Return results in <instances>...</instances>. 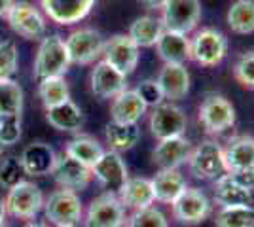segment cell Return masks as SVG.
Wrapping results in <instances>:
<instances>
[{
	"label": "cell",
	"instance_id": "1",
	"mask_svg": "<svg viewBox=\"0 0 254 227\" xmlns=\"http://www.w3.org/2000/svg\"><path fill=\"white\" fill-rule=\"evenodd\" d=\"M70 65L72 63H70L64 40L59 34H48L40 40L38 51L34 57L32 74L38 82L52 76H64Z\"/></svg>",
	"mask_w": 254,
	"mask_h": 227
},
{
	"label": "cell",
	"instance_id": "2",
	"mask_svg": "<svg viewBox=\"0 0 254 227\" xmlns=\"http://www.w3.org/2000/svg\"><path fill=\"white\" fill-rule=\"evenodd\" d=\"M44 214L53 226H78L84 220V205L78 191L59 187L44 199Z\"/></svg>",
	"mask_w": 254,
	"mask_h": 227
},
{
	"label": "cell",
	"instance_id": "3",
	"mask_svg": "<svg viewBox=\"0 0 254 227\" xmlns=\"http://www.w3.org/2000/svg\"><path fill=\"white\" fill-rule=\"evenodd\" d=\"M4 203H6L8 216L15 218V220H23V222H31L44 208L42 189L31 180H21L19 184H15L8 189Z\"/></svg>",
	"mask_w": 254,
	"mask_h": 227
},
{
	"label": "cell",
	"instance_id": "4",
	"mask_svg": "<svg viewBox=\"0 0 254 227\" xmlns=\"http://www.w3.org/2000/svg\"><path fill=\"white\" fill-rule=\"evenodd\" d=\"M228 55V38L212 27H203L190 38V61L211 68L220 65Z\"/></svg>",
	"mask_w": 254,
	"mask_h": 227
},
{
	"label": "cell",
	"instance_id": "5",
	"mask_svg": "<svg viewBox=\"0 0 254 227\" xmlns=\"http://www.w3.org/2000/svg\"><path fill=\"white\" fill-rule=\"evenodd\" d=\"M64 45L72 65H93L99 57H103L105 38L91 27H80L64 38Z\"/></svg>",
	"mask_w": 254,
	"mask_h": 227
},
{
	"label": "cell",
	"instance_id": "6",
	"mask_svg": "<svg viewBox=\"0 0 254 227\" xmlns=\"http://www.w3.org/2000/svg\"><path fill=\"white\" fill-rule=\"evenodd\" d=\"M186 163L190 173L199 180H216L218 176L228 173L222 146L214 140H203L195 148H191Z\"/></svg>",
	"mask_w": 254,
	"mask_h": 227
},
{
	"label": "cell",
	"instance_id": "7",
	"mask_svg": "<svg viewBox=\"0 0 254 227\" xmlns=\"http://www.w3.org/2000/svg\"><path fill=\"white\" fill-rule=\"evenodd\" d=\"M159 19L167 31L190 34L201 21V2L199 0H167L161 8Z\"/></svg>",
	"mask_w": 254,
	"mask_h": 227
},
{
	"label": "cell",
	"instance_id": "8",
	"mask_svg": "<svg viewBox=\"0 0 254 227\" xmlns=\"http://www.w3.org/2000/svg\"><path fill=\"white\" fill-rule=\"evenodd\" d=\"M212 205L199 187H186L179 199L171 205L173 220L182 226H199L211 216Z\"/></svg>",
	"mask_w": 254,
	"mask_h": 227
},
{
	"label": "cell",
	"instance_id": "9",
	"mask_svg": "<svg viewBox=\"0 0 254 227\" xmlns=\"http://www.w3.org/2000/svg\"><path fill=\"white\" fill-rule=\"evenodd\" d=\"M126 206L118 195L105 191L95 197L84 214V227H126Z\"/></svg>",
	"mask_w": 254,
	"mask_h": 227
},
{
	"label": "cell",
	"instance_id": "10",
	"mask_svg": "<svg viewBox=\"0 0 254 227\" xmlns=\"http://www.w3.org/2000/svg\"><path fill=\"white\" fill-rule=\"evenodd\" d=\"M6 21L15 34L27 40H42L46 36V17L31 2H13Z\"/></svg>",
	"mask_w": 254,
	"mask_h": 227
},
{
	"label": "cell",
	"instance_id": "11",
	"mask_svg": "<svg viewBox=\"0 0 254 227\" xmlns=\"http://www.w3.org/2000/svg\"><path fill=\"white\" fill-rule=\"evenodd\" d=\"M186 125H188V119H186L184 110L169 100L152 108V114L148 118L150 133L156 140L182 136L186 133Z\"/></svg>",
	"mask_w": 254,
	"mask_h": 227
},
{
	"label": "cell",
	"instance_id": "12",
	"mask_svg": "<svg viewBox=\"0 0 254 227\" xmlns=\"http://www.w3.org/2000/svg\"><path fill=\"white\" fill-rule=\"evenodd\" d=\"M199 121L209 135H220L235 125V108L222 95H207L199 104Z\"/></svg>",
	"mask_w": 254,
	"mask_h": 227
},
{
	"label": "cell",
	"instance_id": "13",
	"mask_svg": "<svg viewBox=\"0 0 254 227\" xmlns=\"http://www.w3.org/2000/svg\"><path fill=\"white\" fill-rule=\"evenodd\" d=\"M103 61L112 65L124 76L133 74L140 61V47L129 38V34H114L105 40Z\"/></svg>",
	"mask_w": 254,
	"mask_h": 227
},
{
	"label": "cell",
	"instance_id": "14",
	"mask_svg": "<svg viewBox=\"0 0 254 227\" xmlns=\"http://www.w3.org/2000/svg\"><path fill=\"white\" fill-rule=\"evenodd\" d=\"M91 173H93V178L105 187L108 193L114 195H118V191L124 187V184L129 178L126 161L122 159V155L118 151L112 150L105 151L99 157V161L91 167Z\"/></svg>",
	"mask_w": 254,
	"mask_h": 227
},
{
	"label": "cell",
	"instance_id": "15",
	"mask_svg": "<svg viewBox=\"0 0 254 227\" xmlns=\"http://www.w3.org/2000/svg\"><path fill=\"white\" fill-rule=\"evenodd\" d=\"M95 2L97 0H40V6L50 21L70 27L84 21L95 8Z\"/></svg>",
	"mask_w": 254,
	"mask_h": 227
},
{
	"label": "cell",
	"instance_id": "16",
	"mask_svg": "<svg viewBox=\"0 0 254 227\" xmlns=\"http://www.w3.org/2000/svg\"><path fill=\"white\" fill-rule=\"evenodd\" d=\"M53 180L57 182L59 187L72 189V191H82L93 180V173L89 167L82 165L80 161L72 159L70 155H57V161L53 167Z\"/></svg>",
	"mask_w": 254,
	"mask_h": 227
},
{
	"label": "cell",
	"instance_id": "17",
	"mask_svg": "<svg viewBox=\"0 0 254 227\" xmlns=\"http://www.w3.org/2000/svg\"><path fill=\"white\" fill-rule=\"evenodd\" d=\"M89 84L95 97L103 100H112L116 95L127 89V76H124L112 65H108L106 61H99L91 70Z\"/></svg>",
	"mask_w": 254,
	"mask_h": 227
},
{
	"label": "cell",
	"instance_id": "18",
	"mask_svg": "<svg viewBox=\"0 0 254 227\" xmlns=\"http://www.w3.org/2000/svg\"><path fill=\"white\" fill-rule=\"evenodd\" d=\"M191 151L190 140L182 136H171L158 140L152 150V161L158 169H180V165L188 161Z\"/></svg>",
	"mask_w": 254,
	"mask_h": 227
},
{
	"label": "cell",
	"instance_id": "19",
	"mask_svg": "<svg viewBox=\"0 0 254 227\" xmlns=\"http://www.w3.org/2000/svg\"><path fill=\"white\" fill-rule=\"evenodd\" d=\"M156 82L161 87L165 100L169 102H177L180 98H184L190 91V72L186 65L163 63Z\"/></svg>",
	"mask_w": 254,
	"mask_h": 227
},
{
	"label": "cell",
	"instance_id": "20",
	"mask_svg": "<svg viewBox=\"0 0 254 227\" xmlns=\"http://www.w3.org/2000/svg\"><path fill=\"white\" fill-rule=\"evenodd\" d=\"M21 165L27 176H46L52 174L57 153L46 142H32L21 151Z\"/></svg>",
	"mask_w": 254,
	"mask_h": 227
},
{
	"label": "cell",
	"instance_id": "21",
	"mask_svg": "<svg viewBox=\"0 0 254 227\" xmlns=\"http://www.w3.org/2000/svg\"><path fill=\"white\" fill-rule=\"evenodd\" d=\"M152 182V189H154V197L158 203L163 205H173L179 199L182 191L188 187L186 178L182 176L180 169H159L158 174L150 180Z\"/></svg>",
	"mask_w": 254,
	"mask_h": 227
},
{
	"label": "cell",
	"instance_id": "22",
	"mask_svg": "<svg viewBox=\"0 0 254 227\" xmlns=\"http://www.w3.org/2000/svg\"><path fill=\"white\" fill-rule=\"evenodd\" d=\"M253 191L237 184L230 173H224L214 180L212 187V201L218 206H241L253 205Z\"/></svg>",
	"mask_w": 254,
	"mask_h": 227
},
{
	"label": "cell",
	"instance_id": "23",
	"mask_svg": "<svg viewBox=\"0 0 254 227\" xmlns=\"http://www.w3.org/2000/svg\"><path fill=\"white\" fill-rule=\"evenodd\" d=\"M154 47H156L158 57L163 63L186 65V61H190V38H188V34L165 29Z\"/></svg>",
	"mask_w": 254,
	"mask_h": 227
},
{
	"label": "cell",
	"instance_id": "24",
	"mask_svg": "<svg viewBox=\"0 0 254 227\" xmlns=\"http://www.w3.org/2000/svg\"><path fill=\"white\" fill-rule=\"evenodd\" d=\"M224 150V163L226 171L235 173L254 167V136L249 135H237L230 138L228 146Z\"/></svg>",
	"mask_w": 254,
	"mask_h": 227
},
{
	"label": "cell",
	"instance_id": "25",
	"mask_svg": "<svg viewBox=\"0 0 254 227\" xmlns=\"http://www.w3.org/2000/svg\"><path fill=\"white\" fill-rule=\"evenodd\" d=\"M146 110L148 106L142 102L137 91L129 87L112 98V104H110L112 121H118V123H138L140 118L146 114Z\"/></svg>",
	"mask_w": 254,
	"mask_h": 227
},
{
	"label": "cell",
	"instance_id": "26",
	"mask_svg": "<svg viewBox=\"0 0 254 227\" xmlns=\"http://www.w3.org/2000/svg\"><path fill=\"white\" fill-rule=\"evenodd\" d=\"M118 199L122 201V205L126 208L135 210H142L154 206L156 197H154V189H152V182L148 178H127L124 187L118 191Z\"/></svg>",
	"mask_w": 254,
	"mask_h": 227
},
{
	"label": "cell",
	"instance_id": "27",
	"mask_svg": "<svg viewBox=\"0 0 254 227\" xmlns=\"http://www.w3.org/2000/svg\"><path fill=\"white\" fill-rule=\"evenodd\" d=\"M46 119L53 129L63 133H76L84 125V112L70 98L52 108H46Z\"/></svg>",
	"mask_w": 254,
	"mask_h": 227
},
{
	"label": "cell",
	"instance_id": "28",
	"mask_svg": "<svg viewBox=\"0 0 254 227\" xmlns=\"http://www.w3.org/2000/svg\"><path fill=\"white\" fill-rule=\"evenodd\" d=\"M105 138L108 148L112 151H129L137 146L138 138H140V129L137 123H118V121H110L106 123Z\"/></svg>",
	"mask_w": 254,
	"mask_h": 227
},
{
	"label": "cell",
	"instance_id": "29",
	"mask_svg": "<svg viewBox=\"0 0 254 227\" xmlns=\"http://www.w3.org/2000/svg\"><path fill=\"white\" fill-rule=\"evenodd\" d=\"M165 27L159 17L154 15H142L137 17L129 27V38L137 44L138 47H154L158 44L159 36L163 34Z\"/></svg>",
	"mask_w": 254,
	"mask_h": 227
},
{
	"label": "cell",
	"instance_id": "30",
	"mask_svg": "<svg viewBox=\"0 0 254 227\" xmlns=\"http://www.w3.org/2000/svg\"><path fill=\"white\" fill-rule=\"evenodd\" d=\"M64 153L91 169L99 161V157L105 153V150H103L101 142L95 140L93 136H89V135H78V136H74L72 140L66 144Z\"/></svg>",
	"mask_w": 254,
	"mask_h": 227
},
{
	"label": "cell",
	"instance_id": "31",
	"mask_svg": "<svg viewBox=\"0 0 254 227\" xmlns=\"http://www.w3.org/2000/svg\"><path fill=\"white\" fill-rule=\"evenodd\" d=\"M226 23L235 34L254 33V0H235L228 8Z\"/></svg>",
	"mask_w": 254,
	"mask_h": 227
},
{
	"label": "cell",
	"instance_id": "32",
	"mask_svg": "<svg viewBox=\"0 0 254 227\" xmlns=\"http://www.w3.org/2000/svg\"><path fill=\"white\" fill-rule=\"evenodd\" d=\"M216 227H254V206H218L214 214Z\"/></svg>",
	"mask_w": 254,
	"mask_h": 227
},
{
	"label": "cell",
	"instance_id": "33",
	"mask_svg": "<svg viewBox=\"0 0 254 227\" xmlns=\"http://www.w3.org/2000/svg\"><path fill=\"white\" fill-rule=\"evenodd\" d=\"M38 97L42 100L44 108H52L55 104H61L70 98V89L64 80V76H52L44 78L38 84Z\"/></svg>",
	"mask_w": 254,
	"mask_h": 227
},
{
	"label": "cell",
	"instance_id": "34",
	"mask_svg": "<svg viewBox=\"0 0 254 227\" xmlns=\"http://www.w3.org/2000/svg\"><path fill=\"white\" fill-rule=\"evenodd\" d=\"M23 112V89L11 80H0V118L2 116H21Z\"/></svg>",
	"mask_w": 254,
	"mask_h": 227
},
{
	"label": "cell",
	"instance_id": "35",
	"mask_svg": "<svg viewBox=\"0 0 254 227\" xmlns=\"http://www.w3.org/2000/svg\"><path fill=\"white\" fill-rule=\"evenodd\" d=\"M126 227H169V222L159 208L148 206L142 210H135L126 220Z\"/></svg>",
	"mask_w": 254,
	"mask_h": 227
},
{
	"label": "cell",
	"instance_id": "36",
	"mask_svg": "<svg viewBox=\"0 0 254 227\" xmlns=\"http://www.w3.org/2000/svg\"><path fill=\"white\" fill-rule=\"evenodd\" d=\"M232 72L239 86L254 91V51H245L239 55Z\"/></svg>",
	"mask_w": 254,
	"mask_h": 227
},
{
	"label": "cell",
	"instance_id": "37",
	"mask_svg": "<svg viewBox=\"0 0 254 227\" xmlns=\"http://www.w3.org/2000/svg\"><path fill=\"white\" fill-rule=\"evenodd\" d=\"M25 176V171H23V165L19 157H6L0 161V185L10 189L15 184H19Z\"/></svg>",
	"mask_w": 254,
	"mask_h": 227
},
{
	"label": "cell",
	"instance_id": "38",
	"mask_svg": "<svg viewBox=\"0 0 254 227\" xmlns=\"http://www.w3.org/2000/svg\"><path fill=\"white\" fill-rule=\"evenodd\" d=\"M19 66V51L17 45L10 40L0 42V80H6L17 72Z\"/></svg>",
	"mask_w": 254,
	"mask_h": 227
},
{
	"label": "cell",
	"instance_id": "39",
	"mask_svg": "<svg viewBox=\"0 0 254 227\" xmlns=\"http://www.w3.org/2000/svg\"><path fill=\"white\" fill-rule=\"evenodd\" d=\"M21 138V116H2L0 118V142L13 146Z\"/></svg>",
	"mask_w": 254,
	"mask_h": 227
},
{
	"label": "cell",
	"instance_id": "40",
	"mask_svg": "<svg viewBox=\"0 0 254 227\" xmlns=\"http://www.w3.org/2000/svg\"><path fill=\"white\" fill-rule=\"evenodd\" d=\"M137 95L142 98V102L148 106V108H156L158 104L165 102V97H163V91L156 80H144L137 86Z\"/></svg>",
	"mask_w": 254,
	"mask_h": 227
},
{
	"label": "cell",
	"instance_id": "41",
	"mask_svg": "<svg viewBox=\"0 0 254 227\" xmlns=\"http://www.w3.org/2000/svg\"><path fill=\"white\" fill-rule=\"evenodd\" d=\"M230 174H232V178L237 184H241L243 187L254 191V167L243 169V171H235V173H230Z\"/></svg>",
	"mask_w": 254,
	"mask_h": 227
},
{
	"label": "cell",
	"instance_id": "42",
	"mask_svg": "<svg viewBox=\"0 0 254 227\" xmlns=\"http://www.w3.org/2000/svg\"><path fill=\"white\" fill-rule=\"evenodd\" d=\"M138 2H140L146 10H158L159 11L163 6H165V2H167V0H138Z\"/></svg>",
	"mask_w": 254,
	"mask_h": 227
},
{
	"label": "cell",
	"instance_id": "43",
	"mask_svg": "<svg viewBox=\"0 0 254 227\" xmlns=\"http://www.w3.org/2000/svg\"><path fill=\"white\" fill-rule=\"evenodd\" d=\"M11 4H13V0H0V19H4L8 15Z\"/></svg>",
	"mask_w": 254,
	"mask_h": 227
},
{
	"label": "cell",
	"instance_id": "44",
	"mask_svg": "<svg viewBox=\"0 0 254 227\" xmlns=\"http://www.w3.org/2000/svg\"><path fill=\"white\" fill-rule=\"evenodd\" d=\"M6 203H4V197H0V224L6 220Z\"/></svg>",
	"mask_w": 254,
	"mask_h": 227
},
{
	"label": "cell",
	"instance_id": "45",
	"mask_svg": "<svg viewBox=\"0 0 254 227\" xmlns=\"http://www.w3.org/2000/svg\"><path fill=\"white\" fill-rule=\"evenodd\" d=\"M23 227H48L44 222H36V220H31V222H27Z\"/></svg>",
	"mask_w": 254,
	"mask_h": 227
},
{
	"label": "cell",
	"instance_id": "46",
	"mask_svg": "<svg viewBox=\"0 0 254 227\" xmlns=\"http://www.w3.org/2000/svg\"><path fill=\"white\" fill-rule=\"evenodd\" d=\"M4 148H6V146H4V144H2V142H0V157H2V155H4Z\"/></svg>",
	"mask_w": 254,
	"mask_h": 227
},
{
	"label": "cell",
	"instance_id": "47",
	"mask_svg": "<svg viewBox=\"0 0 254 227\" xmlns=\"http://www.w3.org/2000/svg\"><path fill=\"white\" fill-rule=\"evenodd\" d=\"M55 227H78V226H55Z\"/></svg>",
	"mask_w": 254,
	"mask_h": 227
},
{
	"label": "cell",
	"instance_id": "48",
	"mask_svg": "<svg viewBox=\"0 0 254 227\" xmlns=\"http://www.w3.org/2000/svg\"><path fill=\"white\" fill-rule=\"evenodd\" d=\"M0 227H8V226H6V224H4V222H2V224H0Z\"/></svg>",
	"mask_w": 254,
	"mask_h": 227
}]
</instances>
